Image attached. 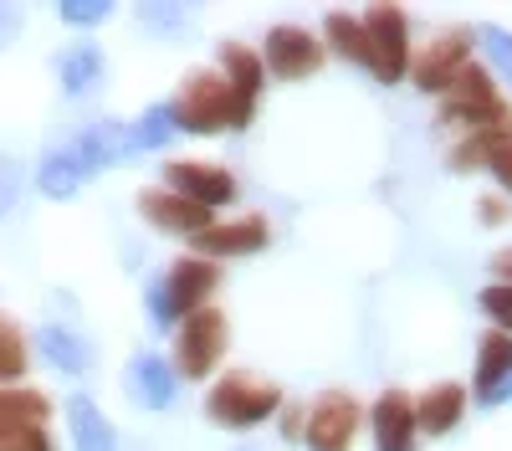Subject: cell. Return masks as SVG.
Returning <instances> with one entry per match:
<instances>
[{
	"mask_svg": "<svg viewBox=\"0 0 512 451\" xmlns=\"http://www.w3.org/2000/svg\"><path fill=\"white\" fill-rule=\"evenodd\" d=\"M472 395L482 410H497L512 400V334L487 328L477 344V369H472Z\"/></svg>",
	"mask_w": 512,
	"mask_h": 451,
	"instance_id": "4fadbf2b",
	"label": "cell"
},
{
	"mask_svg": "<svg viewBox=\"0 0 512 451\" xmlns=\"http://www.w3.org/2000/svg\"><path fill=\"white\" fill-rule=\"evenodd\" d=\"M323 36H328V52H338L349 67H374L369 62V36H364V16H349V11H333L328 16V26H323Z\"/></svg>",
	"mask_w": 512,
	"mask_h": 451,
	"instance_id": "603a6c76",
	"label": "cell"
},
{
	"mask_svg": "<svg viewBox=\"0 0 512 451\" xmlns=\"http://www.w3.org/2000/svg\"><path fill=\"white\" fill-rule=\"evenodd\" d=\"M82 175L77 170V159L67 154V149H52L47 159H41V170H36V185H41V195H52V200H72L77 190H82Z\"/></svg>",
	"mask_w": 512,
	"mask_h": 451,
	"instance_id": "484cf974",
	"label": "cell"
},
{
	"mask_svg": "<svg viewBox=\"0 0 512 451\" xmlns=\"http://www.w3.org/2000/svg\"><path fill=\"white\" fill-rule=\"evenodd\" d=\"M57 16H62L67 26H82V31H88V26H103V21L113 16V6H108V0H62Z\"/></svg>",
	"mask_w": 512,
	"mask_h": 451,
	"instance_id": "4dcf8cb0",
	"label": "cell"
},
{
	"mask_svg": "<svg viewBox=\"0 0 512 451\" xmlns=\"http://www.w3.org/2000/svg\"><path fill=\"white\" fill-rule=\"evenodd\" d=\"M451 170L456 175H472V170H487L507 195H512V123L507 129H482V134H466L451 154Z\"/></svg>",
	"mask_w": 512,
	"mask_h": 451,
	"instance_id": "9a60e30c",
	"label": "cell"
},
{
	"mask_svg": "<svg viewBox=\"0 0 512 451\" xmlns=\"http://www.w3.org/2000/svg\"><path fill=\"white\" fill-rule=\"evenodd\" d=\"M359 421H364V405L349 395V390H323L313 405H308V451H349L354 436H359Z\"/></svg>",
	"mask_w": 512,
	"mask_h": 451,
	"instance_id": "52a82bcc",
	"label": "cell"
},
{
	"mask_svg": "<svg viewBox=\"0 0 512 451\" xmlns=\"http://www.w3.org/2000/svg\"><path fill=\"white\" fill-rule=\"evenodd\" d=\"M103 77H108V62H103V52L93 47V41H72V47L57 57V82H62L67 98H93L103 88Z\"/></svg>",
	"mask_w": 512,
	"mask_h": 451,
	"instance_id": "ffe728a7",
	"label": "cell"
},
{
	"mask_svg": "<svg viewBox=\"0 0 512 451\" xmlns=\"http://www.w3.org/2000/svg\"><path fill=\"white\" fill-rule=\"evenodd\" d=\"M169 108H175L180 134H200V139L226 134V129H246V123L256 118V108H246L236 98L231 82L221 72H205V67L185 72V82H180V93L169 98Z\"/></svg>",
	"mask_w": 512,
	"mask_h": 451,
	"instance_id": "6da1fadb",
	"label": "cell"
},
{
	"mask_svg": "<svg viewBox=\"0 0 512 451\" xmlns=\"http://www.w3.org/2000/svg\"><path fill=\"white\" fill-rule=\"evenodd\" d=\"M123 385H128V395H134L144 410H169V405H175V395H180V369L144 349V354L128 359Z\"/></svg>",
	"mask_w": 512,
	"mask_h": 451,
	"instance_id": "e0dca14e",
	"label": "cell"
},
{
	"mask_svg": "<svg viewBox=\"0 0 512 451\" xmlns=\"http://www.w3.org/2000/svg\"><path fill=\"white\" fill-rule=\"evenodd\" d=\"M477 221H482V226H502V221H507V200H492V195L477 200Z\"/></svg>",
	"mask_w": 512,
	"mask_h": 451,
	"instance_id": "e575fe53",
	"label": "cell"
},
{
	"mask_svg": "<svg viewBox=\"0 0 512 451\" xmlns=\"http://www.w3.org/2000/svg\"><path fill=\"white\" fill-rule=\"evenodd\" d=\"M0 451H57L47 426H26V431H11V436H0Z\"/></svg>",
	"mask_w": 512,
	"mask_h": 451,
	"instance_id": "1f68e13d",
	"label": "cell"
},
{
	"mask_svg": "<svg viewBox=\"0 0 512 451\" xmlns=\"http://www.w3.org/2000/svg\"><path fill=\"white\" fill-rule=\"evenodd\" d=\"M67 426H72V451H113L118 446V431L98 410L93 395H72L67 400Z\"/></svg>",
	"mask_w": 512,
	"mask_h": 451,
	"instance_id": "7402d4cb",
	"label": "cell"
},
{
	"mask_svg": "<svg viewBox=\"0 0 512 451\" xmlns=\"http://www.w3.org/2000/svg\"><path fill=\"white\" fill-rule=\"evenodd\" d=\"M216 262L205 257H180L169 262L144 293V308H149V323L159 328V334H169V328H180L185 318H195L200 308H210V293H216Z\"/></svg>",
	"mask_w": 512,
	"mask_h": 451,
	"instance_id": "7a4b0ae2",
	"label": "cell"
},
{
	"mask_svg": "<svg viewBox=\"0 0 512 451\" xmlns=\"http://www.w3.org/2000/svg\"><path fill=\"white\" fill-rule=\"evenodd\" d=\"M477 41H482V52H487L492 72L512 88V31H507V26H482V31H477Z\"/></svg>",
	"mask_w": 512,
	"mask_h": 451,
	"instance_id": "f1b7e54d",
	"label": "cell"
},
{
	"mask_svg": "<svg viewBox=\"0 0 512 451\" xmlns=\"http://www.w3.org/2000/svg\"><path fill=\"white\" fill-rule=\"evenodd\" d=\"M16 36H21V6H6V0H0V52H6Z\"/></svg>",
	"mask_w": 512,
	"mask_h": 451,
	"instance_id": "836d02e7",
	"label": "cell"
},
{
	"mask_svg": "<svg viewBox=\"0 0 512 451\" xmlns=\"http://www.w3.org/2000/svg\"><path fill=\"white\" fill-rule=\"evenodd\" d=\"M364 36H369V72L379 82H400L410 72V21L400 6H369L364 11Z\"/></svg>",
	"mask_w": 512,
	"mask_h": 451,
	"instance_id": "8992f818",
	"label": "cell"
},
{
	"mask_svg": "<svg viewBox=\"0 0 512 451\" xmlns=\"http://www.w3.org/2000/svg\"><path fill=\"white\" fill-rule=\"evenodd\" d=\"M52 400L41 390H0V436L26 431V426H47Z\"/></svg>",
	"mask_w": 512,
	"mask_h": 451,
	"instance_id": "cb8c5ba5",
	"label": "cell"
},
{
	"mask_svg": "<svg viewBox=\"0 0 512 451\" xmlns=\"http://www.w3.org/2000/svg\"><path fill=\"white\" fill-rule=\"evenodd\" d=\"M164 190H175L195 205H210V211H221V205L236 200V175L221 170V164H200V159H175L164 170Z\"/></svg>",
	"mask_w": 512,
	"mask_h": 451,
	"instance_id": "5bb4252c",
	"label": "cell"
},
{
	"mask_svg": "<svg viewBox=\"0 0 512 451\" xmlns=\"http://www.w3.org/2000/svg\"><path fill=\"white\" fill-rule=\"evenodd\" d=\"M492 282H512V246H502L492 257Z\"/></svg>",
	"mask_w": 512,
	"mask_h": 451,
	"instance_id": "d590c367",
	"label": "cell"
},
{
	"mask_svg": "<svg viewBox=\"0 0 512 451\" xmlns=\"http://www.w3.org/2000/svg\"><path fill=\"white\" fill-rule=\"evenodd\" d=\"M477 308L492 318L497 334H512V282H487L477 293Z\"/></svg>",
	"mask_w": 512,
	"mask_h": 451,
	"instance_id": "f546056e",
	"label": "cell"
},
{
	"mask_svg": "<svg viewBox=\"0 0 512 451\" xmlns=\"http://www.w3.org/2000/svg\"><path fill=\"white\" fill-rule=\"evenodd\" d=\"M472 47H477V36H472V31H446V36L431 41V47H420L415 62H410L415 88L446 98V93H451V82H456L466 67H472Z\"/></svg>",
	"mask_w": 512,
	"mask_h": 451,
	"instance_id": "ba28073f",
	"label": "cell"
},
{
	"mask_svg": "<svg viewBox=\"0 0 512 451\" xmlns=\"http://www.w3.org/2000/svg\"><path fill=\"white\" fill-rule=\"evenodd\" d=\"M282 405V390L262 375H251V369H231L210 385L205 395V416L226 426V431H251V426H267Z\"/></svg>",
	"mask_w": 512,
	"mask_h": 451,
	"instance_id": "3957f363",
	"label": "cell"
},
{
	"mask_svg": "<svg viewBox=\"0 0 512 451\" xmlns=\"http://www.w3.org/2000/svg\"><path fill=\"white\" fill-rule=\"evenodd\" d=\"M36 354L52 369H62V375H88L93 369V344L67 323H41L36 328Z\"/></svg>",
	"mask_w": 512,
	"mask_h": 451,
	"instance_id": "d6986e66",
	"label": "cell"
},
{
	"mask_svg": "<svg viewBox=\"0 0 512 451\" xmlns=\"http://www.w3.org/2000/svg\"><path fill=\"white\" fill-rule=\"evenodd\" d=\"M180 139V123H175V108L169 103H154V108H144L139 118H134V144H139V154L144 149H169Z\"/></svg>",
	"mask_w": 512,
	"mask_h": 451,
	"instance_id": "4316f807",
	"label": "cell"
},
{
	"mask_svg": "<svg viewBox=\"0 0 512 451\" xmlns=\"http://www.w3.org/2000/svg\"><path fill=\"white\" fill-rule=\"evenodd\" d=\"M267 241H272L267 216H236V221H216L210 231H200L195 236V257H205V262L256 257V252H267Z\"/></svg>",
	"mask_w": 512,
	"mask_h": 451,
	"instance_id": "2e32d148",
	"label": "cell"
},
{
	"mask_svg": "<svg viewBox=\"0 0 512 451\" xmlns=\"http://www.w3.org/2000/svg\"><path fill=\"white\" fill-rule=\"evenodd\" d=\"M26 339H21V328L11 323V318H0V390H6L11 380H21L26 375Z\"/></svg>",
	"mask_w": 512,
	"mask_h": 451,
	"instance_id": "83f0119b",
	"label": "cell"
},
{
	"mask_svg": "<svg viewBox=\"0 0 512 451\" xmlns=\"http://www.w3.org/2000/svg\"><path fill=\"white\" fill-rule=\"evenodd\" d=\"M221 77L236 88V98L246 108H256V98L267 88V62H262V52H251L246 41H226L221 47Z\"/></svg>",
	"mask_w": 512,
	"mask_h": 451,
	"instance_id": "44dd1931",
	"label": "cell"
},
{
	"mask_svg": "<svg viewBox=\"0 0 512 451\" xmlns=\"http://www.w3.org/2000/svg\"><path fill=\"white\" fill-rule=\"evenodd\" d=\"M134 21H139L149 36H159V41H185L195 11L180 6V0H144V6L134 11Z\"/></svg>",
	"mask_w": 512,
	"mask_h": 451,
	"instance_id": "d4e9b609",
	"label": "cell"
},
{
	"mask_svg": "<svg viewBox=\"0 0 512 451\" xmlns=\"http://www.w3.org/2000/svg\"><path fill=\"white\" fill-rule=\"evenodd\" d=\"M441 123H456V129H472V134H482V129H507L512 108H507V98L497 93L492 72L472 62V67L451 82V93L441 98Z\"/></svg>",
	"mask_w": 512,
	"mask_h": 451,
	"instance_id": "277c9868",
	"label": "cell"
},
{
	"mask_svg": "<svg viewBox=\"0 0 512 451\" xmlns=\"http://www.w3.org/2000/svg\"><path fill=\"white\" fill-rule=\"evenodd\" d=\"M262 62H267V77L303 82V77H313L328 62V47H323V36H313L303 26H272L267 47H262Z\"/></svg>",
	"mask_w": 512,
	"mask_h": 451,
	"instance_id": "9c48e42d",
	"label": "cell"
},
{
	"mask_svg": "<svg viewBox=\"0 0 512 451\" xmlns=\"http://www.w3.org/2000/svg\"><path fill=\"white\" fill-rule=\"evenodd\" d=\"M369 436H374V451H420L415 400L405 390H379L369 405Z\"/></svg>",
	"mask_w": 512,
	"mask_h": 451,
	"instance_id": "8fae6325",
	"label": "cell"
},
{
	"mask_svg": "<svg viewBox=\"0 0 512 451\" xmlns=\"http://www.w3.org/2000/svg\"><path fill=\"white\" fill-rule=\"evenodd\" d=\"M16 195H21V170H16L6 154H0V216L16 205Z\"/></svg>",
	"mask_w": 512,
	"mask_h": 451,
	"instance_id": "d6a6232c",
	"label": "cell"
},
{
	"mask_svg": "<svg viewBox=\"0 0 512 451\" xmlns=\"http://www.w3.org/2000/svg\"><path fill=\"white\" fill-rule=\"evenodd\" d=\"M139 216H144L154 231H175V236H190V241H195L200 231L216 226V211H210V205H195V200L164 190V185L139 190Z\"/></svg>",
	"mask_w": 512,
	"mask_h": 451,
	"instance_id": "7c38bea8",
	"label": "cell"
},
{
	"mask_svg": "<svg viewBox=\"0 0 512 451\" xmlns=\"http://www.w3.org/2000/svg\"><path fill=\"white\" fill-rule=\"evenodd\" d=\"M415 421L420 436H451L466 421V390L456 380H436L425 395H415Z\"/></svg>",
	"mask_w": 512,
	"mask_h": 451,
	"instance_id": "ac0fdd59",
	"label": "cell"
},
{
	"mask_svg": "<svg viewBox=\"0 0 512 451\" xmlns=\"http://www.w3.org/2000/svg\"><path fill=\"white\" fill-rule=\"evenodd\" d=\"M226 344H231L226 313L200 308L195 318H185V323L175 328V369H180V380H205L210 369L221 364Z\"/></svg>",
	"mask_w": 512,
	"mask_h": 451,
	"instance_id": "5b68a950",
	"label": "cell"
},
{
	"mask_svg": "<svg viewBox=\"0 0 512 451\" xmlns=\"http://www.w3.org/2000/svg\"><path fill=\"white\" fill-rule=\"evenodd\" d=\"M62 149L77 159V170L88 175V180H93L98 170H108V164H123V159H134V154H139L134 129H123V123H113V118L88 123V129H77Z\"/></svg>",
	"mask_w": 512,
	"mask_h": 451,
	"instance_id": "30bf717a",
	"label": "cell"
}]
</instances>
